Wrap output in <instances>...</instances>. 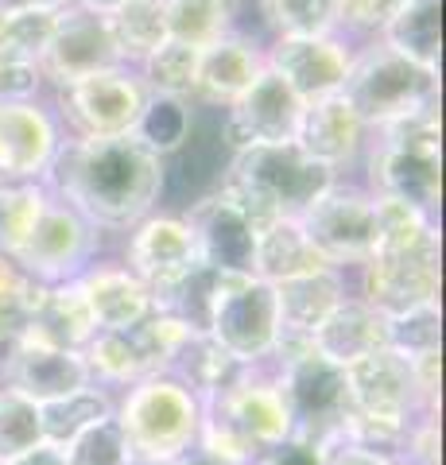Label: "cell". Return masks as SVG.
<instances>
[{"mask_svg":"<svg viewBox=\"0 0 446 465\" xmlns=\"http://www.w3.org/2000/svg\"><path fill=\"white\" fill-rule=\"evenodd\" d=\"M303 101L280 74L264 66L253 78L233 105L225 109V128L233 148H249V143H295L299 116H303Z\"/></svg>","mask_w":446,"mask_h":465,"instance_id":"ac0fdd59","label":"cell"},{"mask_svg":"<svg viewBox=\"0 0 446 465\" xmlns=\"http://www.w3.org/2000/svg\"><path fill=\"white\" fill-rule=\"evenodd\" d=\"M121 264L152 291L155 307L175 295L191 275H198L206 268L203 256H198L191 225L171 210H155L124 232Z\"/></svg>","mask_w":446,"mask_h":465,"instance_id":"7c38bea8","label":"cell"},{"mask_svg":"<svg viewBox=\"0 0 446 465\" xmlns=\"http://www.w3.org/2000/svg\"><path fill=\"white\" fill-rule=\"evenodd\" d=\"M5 465H63V450H55V446H35V450H27V454H20V458H12V461H5Z\"/></svg>","mask_w":446,"mask_h":465,"instance_id":"7bdbcfd3","label":"cell"},{"mask_svg":"<svg viewBox=\"0 0 446 465\" xmlns=\"http://www.w3.org/2000/svg\"><path fill=\"white\" fill-rule=\"evenodd\" d=\"M381 43L411 66L435 70L442 54V0H404V8L381 32Z\"/></svg>","mask_w":446,"mask_h":465,"instance_id":"d4e9b609","label":"cell"},{"mask_svg":"<svg viewBox=\"0 0 446 465\" xmlns=\"http://www.w3.org/2000/svg\"><path fill=\"white\" fill-rule=\"evenodd\" d=\"M357 299L384 318H400L439 302V244L377 249L357 268Z\"/></svg>","mask_w":446,"mask_h":465,"instance_id":"4fadbf2b","label":"cell"},{"mask_svg":"<svg viewBox=\"0 0 446 465\" xmlns=\"http://www.w3.org/2000/svg\"><path fill=\"white\" fill-rule=\"evenodd\" d=\"M128 461H133V450H128L117 419H105V423L78 434L70 446H63V465H128Z\"/></svg>","mask_w":446,"mask_h":465,"instance_id":"8d00e7d4","label":"cell"},{"mask_svg":"<svg viewBox=\"0 0 446 465\" xmlns=\"http://www.w3.org/2000/svg\"><path fill=\"white\" fill-rule=\"evenodd\" d=\"M322 268H330V264L314 252V244L307 241L299 217H272V222L256 229V249H253L256 280L283 283V280H299V275H311Z\"/></svg>","mask_w":446,"mask_h":465,"instance_id":"cb8c5ba5","label":"cell"},{"mask_svg":"<svg viewBox=\"0 0 446 465\" xmlns=\"http://www.w3.org/2000/svg\"><path fill=\"white\" fill-rule=\"evenodd\" d=\"M43 186L82 213L97 232H128L160 210L164 159L152 155L136 136L70 140L63 136Z\"/></svg>","mask_w":446,"mask_h":465,"instance_id":"6da1fadb","label":"cell"},{"mask_svg":"<svg viewBox=\"0 0 446 465\" xmlns=\"http://www.w3.org/2000/svg\"><path fill=\"white\" fill-rule=\"evenodd\" d=\"M32 330L43 333L47 341L63 345V349H82L90 345V338L97 333L90 307H85L78 283H59V287H47L39 299V311L32 318Z\"/></svg>","mask_w":446,"mask_h":465,"instance_id":"4316f807","label":"cell"},{"mask_svg":"<svg viewBox=\"0 0 446 465\" xmlns=\"http://www.w3.org/2000/svg\"><path fill=\"white\" fill-rule=\"evenodd\" d=\"M74 0H0V16H16V12H63Z\"/></svg>","mask_w":446,"mask_h":465,"instance_id":"b9f144b4","label":"cell"},{"mask_svg":"<svg viewBox=\"0 0 446 465\" xmlns=\"http://www.w3.org/2000/svg\"><path fill=\"white\" fill-rule=\"evenodd\" d=\"M350 58H353L350 43H342L338 35H319V39L276 35L272 47H264V66L292 85L303 105L342 94L345 74H350Z\"/></svg>","mask_w":446,"mask_h":465,"instance_id":"e0dca14e","label":"cell"},{"mask_svg":"<svg viewBox=\"0 0 446 465\" xmlns=\"http://www.w3.org/2000/svg\"><path fill=\"white\" fill-rule=\"evenodd\" d=\"M237 369L241 365L210 338L206 330H194L191 341L183 345V353L175 357V365H171V376H179V381L191 388L198 400H210V396H218L229 381H233Z\"/></svg>","mask_w":446,"mask_h":465,"instance_id":"f1b7e54d","label":"cell"},{"mask_svg":"<svg viewBox=\"0 0 446 465\" xmlns=\"http://www.w3.org/2000/svg\"><path fill=\"white\" fill-rule=\"evenodd\" d=\"M90 384H94V376L78 349L55 345L32 326L0 353V388H12L16 396L32 400L35 407L66 400Z\"/></svg>","mask_w":446,"mask_h":465,"instance_id":"5bb4252c","label":"cell"},{"mask_svg":"<svg viewBox=\"0 0 446 465\" xmlns=\"http://www.w3.org/2000/svg\"><path fill=\"white\" fill-rule=\"evenodd\" d=\"M365 136H369V128L362 124V116L353 113V105L342 94H334V97L311 101L303 109L295 143L314 159V163H322L338 174L342 167L357 163V155H362L365 143H369Z\"/></svg>","mask_w":446,"mask_h":465,"instance_id":"ffe728a7","label":"cell"},{"mask_svg":"<svg viewBox=\"0 0 446 465\" xmlns=\"http://www.w3.org/2000/svg\"><path fill=\"white\" fill-rule=\"evenodd\" d=\"M128 465H194L191 458H179V461H144V458H133Z\"/></svg>","mask_w":446,"mask_h":465,"instance_id":"f6af8a7d","label":"cell"},{"mask_svg":"<svg viewBox=\"0 0 446 465\" xmlns=\"http://www.w3.org/2000/svg\"><path fill=\"white\" fill-rule=\"evenodd\" d=\"M311 345H314V353H322L338 369H345L353 361L377 353V349H388V318L377 314L365 299H357L350 291L334 307V314L314 330Z\"/></svg>","mask_w":446,"mask_h":465,"instance_id":"603a6c76","label":"cell"},{"mask_svg":"<svg viewBox=\"0 0 446 465\" xmlns=\"http://www.w3.org/2000/svg\"><path fill=\"white\" fill-rule=\"evenodd\" d=\"M233 152L237 148H233L229 128H225V109L194 105L191 109V128H186L183 143L164 159V198H160V206H171V213H179L186 206H194L198 198L222 191Z\"/></svg>","mask_w":446,"mask_h":465,"instance_id":"8fae6325","label":"cell"},{"mask_svg":"<svg viewBox=\"0 0 446 465\" xmlns=\"http://www.w3.org/2000/svg\"><path fill=\"white\" fill-rule=\"evenodd\" d=\"M338 174L314 163L299 143H249L229 159L222 191L237 198L249 222L261 229L272 217H299Z\"/></svg>","mask_w":446,"mask_h":465,"instance_id":"7a4b0ae2","label":"cell"},{"mask_svg":"<svg viewBox=\"0 0 446 465\" xmlns=\"http://www.w3.org/2000/svg\"><path fill=\"white\" fill-rule=\"evenodd\" d=\"M43 74L35 63H24V58H0V105L5 101H39L43 90Z\"/></svg>","mask_w":446,"mask_h":465,"instance_id":"f35d334b","label":"cell"},{"mask_svg":"<svg viewBox=\"0 0 446 465\" xmlns=\"http://www.w3.org/2000/svg\"><path fill=\"white\" fill-rule=\"evenodd\" d=\"M113 407H117V391H109V388H102V384H90V388L74 391V396L39 407L43 442L55 446V450L70 446V442L78 439V434H85L90 427L113 419Z\"/></svg>","mask_w":446,"mask_h":465,"instance_id":"484cf974","label":"cell"},{"mask_svg":"<svg viewBox=\"0 0 446 465\" xmlns=\"http://www.w3.org/2000/svg\"><path fill=\"white\" fill-rule=\"evenodd\" d=\"M105 20L124 66H140L155 47L167 43V0H124Z\"/></svg>","mask_w":446,"mask_h":465,"instance_id":"83f0119b","label":"cell"},{"mask_svg":"<svg viewBox=\"0 0 446 465\" xmlns=\"http://www.w3.org/2000/svg\"><path fill=\"white\" fill-rule=\"evenodd\" d=\"M144 101H148V90H144L136 70L113 66L59 85L51 113L59 128H66L70 140H109V136H133Z\"/></svg>","mask_w":446,"mask_h":465,"instance_id":"ba28073f","label":"cell"},{"mask_svg":"<svg viewBox=\"0 0 446 465\" xmlns=\"http://www.w3.org/2000/svg\"><path fill=\"white\" fill-rule=\"evenodd\" d=\"M261 8L276 35H338V0H261Z\"/></svg>","mask_w":446,"mask_h":465,"instance_id":"d6a6232c","label":"cell"},{"mask_svg":"<svg viewBox=\"0 0 446 465\" xmlns=\"http://www.w3.org/2000/svg\"><path fill=\"white\" fill-rule=\"evenodd\" d=\"M0 260H5V256H0Z\"/></svg>","mask_w":446,"mask_h":465,"instance_id":"7dc6e473","label":"cell"},{"mask_svg":"<svg viewBox=\"0 0 446 465\" xmlns=\"http://www.w3.org/2000/svg\"><path fill=\"white\" fill-rule=\"evenodd\" d=\"M203 330L237 361V365L268 361L276 353V341H280L276 287L256 280V275L213 272Z\"/></svg>","mask_w":446,"mask_h":465,"instance_id":"52a82bcc","label":"cell"},{"mask_svg":"<svg viewBox=\"0 0 446 465\" xmlns=\"http://www.w3.org/2000/svg\"><path fill=\"white\" fill-rule=\"evenodd\" d=\"M264 70V47L237 27L203 47L198 58V85H194V105L229 109L233 101L249 90L253 78Z\"/></svg>","mask_w":446,"mask_h":465,"instance_id":"44dd1931","label":"cell"},{"mask_svg":"<svg viewBox=\"0 0 446 465\" xmlns=\"http://www.w3.org/2000/svg\"><path fill=\"white\" fill-rule=\"evenodd\" d=\"M191 101H179V97H160V94H148L144 101V113L133 128V136L148 148L152 155L167 159L171 152L183 143L186 128H191Z\"/></svg>","mask_w":446,"mask_h":465,"instance_id":"1f68e13d","label":"cell"},{"mask_svg":"<svg viewBox=\"0 0 446 465\" xmlns=\"http://www.w3.org/2000/svg\"><path fill=\"white\" fill-rule=\"evenodd\" d=\"M299 225L330 268H362L377 249V198L365 183L334 179L299 213Z\"/></svg>","mask_w":446,"mask_h":465,"instance_id":"30bf717a","label":"cell"},{"mask_svg":"<svg viewBox=\"0 0 446 465\" xmlns=\"http://www.w3.org/2000/svg\"><path fill=\"white\" fill-rule=\"evenodd\" d=\"M43 291L47 287L32 283L27 275H20L12 268L8 260H0V345H12L27 326H32Z\"/></svg>","mask_w":446,"mask_h":465,"instance_id":"836d02e7","label":"cell"},{"mask_svg":"<svg viewBox=\"0 0 446 465\" xmlns=\"http://www.w3.org/2000/svg\"><path fill=\"white\" fill-rule=\"evenodd\" d=\"M191 461H194V465H210V461H203V458H198V454H191Z\"/></svg>","mask_w":446,"mask_h":465,"instance_id":"bcb514c9","label":"cell"},{"mask_svg":"<svg viewBox=\"0 0 446 465\" xmlns=\"http://www.w3.org/2000/svg\"><path fill=\"white\" fill-rule=\"evenodd\" d=\"M78 8H90V12H97V16H109V12H117L124 0H74Z\"/></svg>","mask_w":446,"mask_h":465,"instance_id":"ee69618b","label":"cell"},{"mask_svg":"<svg viewBox=\"0 0 446 465\" xmlns=\"http://www.w3.org/2000/svg\"><path fill=\"white\" fill-rule=\"evenodd\" d=\"M198 58L203 51L186 47V43L167 39L164 47H155L140 66H133L144 90L160 94V97H179V101H194V85H198Z\"/></svg>","mask_w":446,"mask_h":465,"instance_id":"f546056e","label":"cell"},{"mask_svg":"<svg viewBox=\"0 0 446 465\" xmlns=\"http://www.w3.org/2000/svg\"><path fill=\"white\" fill-rule=\"evenodd\" d=\"M342 97L353 105L365 128H392L427 116L439 109V74L423 66H411L384 47V43H365L350 58V74H345Z\"/></svg>","mask_w":446,"mask_h":465,"instance_id":"277c9868","label":"cell"},{"mask_svg":"<svg viewBox=\"0 0 446 465\" xmlns=\"http://www.w3.org/2000/svg\"><path fill=\"white\" fill-rule=\"evenodd\" d=\"M179 217L194 232L198 256L210 272L222 275H253V249H256V225L249 213L237 206V198L225 191H213L198 198L194 206L179 210Z\"/></svg>","mask_w":446,"mask_h":465,"instance_id":"2e32d148","label":"cell"},{"mask_svg":"<svg viewBox=\"0 0 446 465\" xmlns=\"http://www.w3.org/2000/svg\"><path fill=\"white\" fill-rule=\"evenodd\" d=\"M43 446V419L32 400L0 388V465Z\"/></svg>","mask_w":446,"mask_h":465,"instance_id":"e575fe53","label":"cell"},{"mask_svg":"<svg viewBox=\"0 0 446 465\" xmlns=\"http://www.w3.org/2000/svg\"><path fill=\"white\" fill-rule=\"evenodd\" d=\"M276 287V311H280V341H311L314 330H319L330 314H334L338 302L350 295L345 287V272L338 268H322L311 275H299V280H283L272 283Z\"/></svg>","mask_w":446,"mask_h":465,"instance_id":"7402d4cb","label":"cell"},{"mask_svg":"<svg viewBox=\"0 0 446 465\" xmlns=\"http://www.w3.org/2000/svg\"><path fill=\"white\" fill-rule=\"evenodd\" d=\"M102 252V232L59 198H47L27 237L5 260L39 287L74 283Z\"/></svg>","mask_w":446,"mask_h":465,"instance_id":"9c48e42d","label":"cell"},{"mask_svg":"<svg viewBox=\"0 0 446 465\" xmlns=\"http://www.w3.org/2000/svg\"><path fill=\"white\" fill-rule=\"evenodd\" d=\"M113 419H117L133 458L179 461L194 454L198 427H203V400L179 376L155 372L117 391Z\"/></svg>","mask_w":446,"mask_h":465,"instance_id":"3957f363","label":"cell"},{"mask_svg":"<svg viewBox=\"0 0 446 465\" xmlns=\"http://www.w3.org/2000/svg\"><path fill=\"white\" fill-rule=\"evenodd\" d=\"M233 16L237 0H167V39L203 51L233 32Z\"/></svg>","mask_w":446,"mask_h":465,"instance_id":"4dcf8cb0","label":"cell"},{"mask_svg":"<svg viewBox=\"0 0 446 465\" xmlns=\"http://www.w3.org/2000/svg\"><path fill=\"white\" fill-rule=\"evenodd\" d=\"M74 283L82 291L85 307H90L97 333L133 330L155 311V295L121 264V260H94Z\"/></svg>","mask_w":446,"mask_h":465,"instance_id":"d6986e66","label":"cell"},{"mask_svg":"<svg viewBox=\"0 0 446 465\" xmlns=\"http://www.w3.org/2000/svg\"><path fill=\"white\" fill-rule=\"evenodd\" d=\"M439 338H442L439 302H435V307L408 311L400 318H388V349L400 353L404 361H415L423 353H439Z\"/></svg>","mask_w":446,"mask_h":465,"instance_id":"d590c367","label":"cell"},{"mask_svg":"<svg viewBox=\"0 0 446 465\" xmlns=\"http://www.w3.org/2000/svg\"><path fill=\"white\" fill-rule=\"evenodd\" d=\"M326 465H396V458L381 454V450H369V446L338 439L334 446H326Z\"/></svg>","mask_w":446,"mask_h":465,"instance_id":"60d3db41","label":"cell"},{"mask_svg":"<svg viewBox=\"0 0 446 465\" xmlns=\"http://www.w3.org/2000/svg\"><path fill=\"white\" fill-rule=\"evenodd\" d=\"M253 465H326V450L307 442V439H295V434H287L283 442L264 450V454L256 458Z\"/></svg>","mask_w":446,"mask_h":465,"instance_id":"ab89813d","label":"cell"},{"mask_svg":"<svg viewBox=\"0 0 446 465\" xmlns=\"http://www.w3.org/2000/svg\"><path fill=\"white\" fill-rule=\"evenodd\" d=\"M400 8H404V0H338V32L377 39Z\"/></svg>","mask_w":446,"mask_h":465,"instance_id":"74e56055","label":"cell"},{"mask_svg":"<svg viewBox=\"0 0 446 465\" xmlns=\"http://www.w3.org/2000/svg\"><path fill=\"white\" fill-rule=\"evenodd\" d=\"M124 66V58L113 43L109 20L97 16L90 8L66 5L55 20V32L47 39V47L39 54V74L43 82H51L55 90L66 82H78L85 74H97V70H113Z\"/></svg>","mask_w":446,"mask_h":465,"instance_id":"9a60e30c","label":"cell"},{"mask_svg":"<svg viewBox=\"0 0 446 465\" xmlns=\"http://www.w3.org/2000/svg\"><path fill=\"white\" fill-rule=\"evenodd\" d=\"M276 372L283 388V403L292 415V434L314 446H334L350 419V388L345 369L322 353H314L311 341H283L276 345Z\"/></svg>","mask_w":446,"mask_h":465,"instance_id":"5b68a950","label":"cell"},{"mask_svg":"<svg viewBox=\"0 0 446 465\" xmlns=\"http://www.w3.org/2000/svg\"><path fill=\"white\" fill-rule=\"evenodd\" d=\"M369 194L396 198L404 206L439 213L442 174H439V116H415V121L381 128V143L369 155Z\"/></svg>","mask_w":446,"mask_h":465,"instance_id":"8992f818","label":"cell"}]
</instances>
